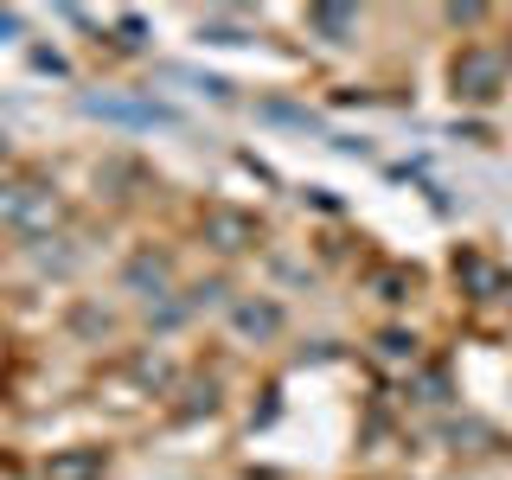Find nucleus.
<instances>
[{"mask_svg":"<svg viewBox=\"0 0 512 480\" xmlns=\"http://www.w3.org/2000/svg\"><path fill=\"white\" fill-rule=\"evenodd\" d=\"M58 218V199L45 186H0V224H13V231H39V224Z\"/></svg>","mask_w":512,"mask_h":480,"instance_id":"f257e3e1","label":"nucleus"},{"mask_svg":"<svg viewBox=\"0 0 512 480\" xmlns=\"http://www.w3.org/2000/svg\"><path fill=\"white\" fill-rule=\"evenodd\" d=\"M455 84L468 90V96H493V84H500V64H493L487 52H468L455 64Z\"/></svg>","mask_w":512,"mask_h":480,"instance_id":"f03ea898","label":"nucleus"},{"mask_svg":"<svg viewBox=\"0 0 512 480\" xmlns=\"http://www.w3.org/2000/svg\"><path fill=\"white\" fill-rule=\"evenodd\" d=\"M308 20H314L320 32H327V39H333V45H346V39H352V32H359V13H352V7H314V13H308Z\"/></svg>","mask_w":512,"mask_h":480,"instance_id":"7ed1b4c3","label":"nucleus"},{"mask_svg":"<svg viewBox=\"0 0 512 480\" xmlns=\"http://www.w3.org/2000/svg\"><path fill=\"white\" fill-rule=\"evenodd\" d=\"M205 224H212V237H218L224 250H244L250 237H256V224H250V218H237V212H212Z\"/></svg>","mask_w":512,"mask_h":480,"instance_id":"20e7f679","label":"nucleus"},{"mask_svg":"<svg viewBox=\"0 0 512 480\" xmlns=\"http://www.w3.org/2000/svg\"><path fill=\"white\" fill-rule=\"evenodd\" d=\"M128 288H135V295H160V288H167V263H160V256H135V263H128Z\"/></svg>","mask_w":512,"mask_h":480,"instance_id":"39448f33","label":"nucleus"},{"mask_svg":"<svg viewBox=\"0 0 512 480\" xmlns=\"http://www.w3.org/2000/svg\"><path fill=\"white\" fill-rule=\"evenodd\" d=\"M90 109L96 116H122V122H173L167 109H154V103H109V96H90Z\"/></svg>","mask_w":512,"mask_h":480,"instance_id":"423d86ee","label":"nucleus"},{"mask_svg":"<svg viewBox=\"0 0 512 480\" xmlns=\"http://www.w3.org/2000/svg\"><path fill=\"white\" fill-rule=\"evenodd\" d=\"M103 474V455L96 448H84V455H58L52 461V480H96Z\"/></svg>","mask_w":512,"mask_h":480,"instance_id":"0eeeda50","label":"nucleus"},{"mask_svg":"<svg viewBox=\"0 0 512 480\" xmlns=\"http://www.w3.org/2000/svg\"><path fill=\"white\" fill-rule=\"evenodd\" d=\"M237 327H244V333H276L282 314L269 308V301H244V308H237Z\"/></svg>","mask_w":512,"mask_h":480,"instance_id":"6e6552de","label":"nucleus"},{"mask_svg":"<svg viewBox=\"0 0 512 480\" xmlns=\"http://www.w3.org/2000/svg\"><path fill=\"white\" fill-rule=\"evenodd\" d=\"M13 32H20V20H13V13H0V39H13Z\"/></svg>","mask_w":512,"mask_h":480,"instance_id":"1a4fd4ad","label":"nucleus"}]
</instances>
